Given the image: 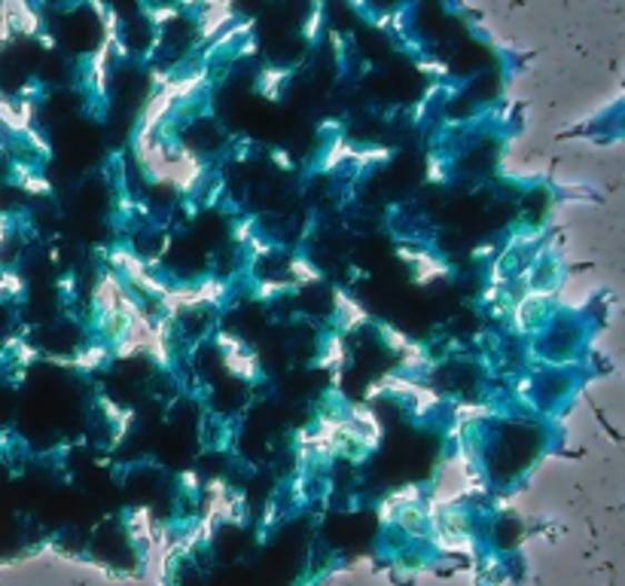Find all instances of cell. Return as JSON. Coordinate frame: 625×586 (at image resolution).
<instances>
[{
    "label": "cell",
    "instance_id": "1",
    "mask_svg": "<svg viewBox=\"0 0 625 586\" xmlns=\"http://www.w3.org/2000/svg\"><path fill=\"white\" fill-rule=\"evenodd\" d=\"M592 342V324L579 311L558 309L546 321L540 334L528 339V355L534 364H549V367H579Z\"/></svg>",
    "mask_w": 625,
    "mask_h": 586
}]
</instances>
